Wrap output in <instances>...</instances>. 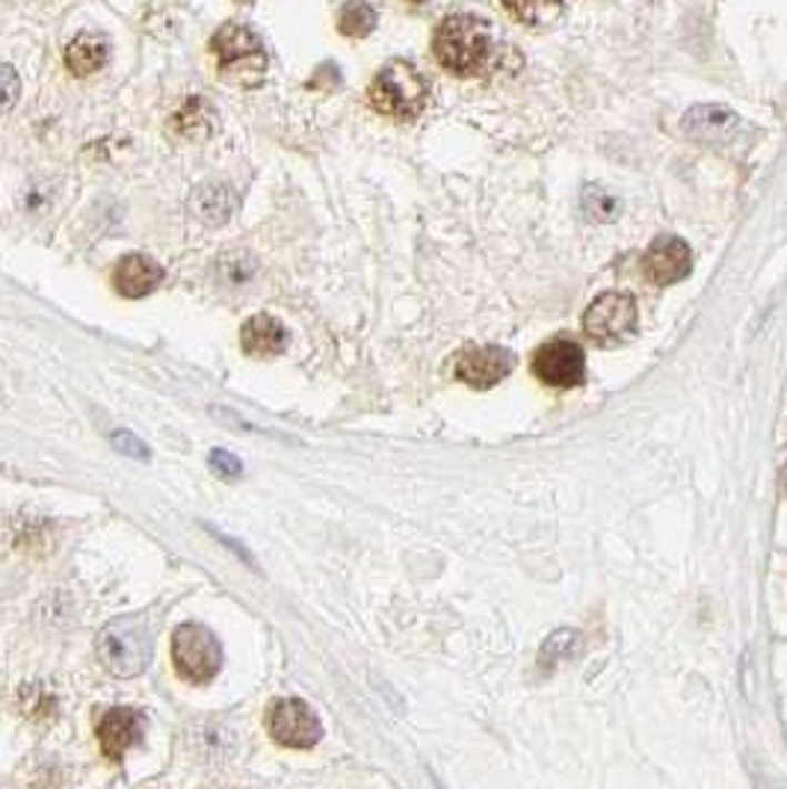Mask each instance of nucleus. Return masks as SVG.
<instances>
[{
    "instance_id": "f257e3e1",
    "label": "nucleus",
    "mask_w": 787,
    "mask_h": 789,
    "mask_svg": "<svg viewBox=\"0 0 787 789\" xmlns=\"http://www.w3.org/2000/svg\"><path fill=\"white\" fill-rule=\"evenodd\" d=\"M433 53L438 65L453 74H462V78L480 74L492 53V33L486 21L474 16L444 18L433 36Z\"/></svg>"
},
{
    "instance_id": "f03ea898",
    "label": "nucleus",
    "mask_w": 787,
    "mask_h": 789,
    "mask_svg": "<svg viewBox=\"0 0 787 789\" xmlns=\"http://www.w3.org/2000/svg\"><path fill=\"white\" fill-rule=\"evenodd\" d=\"M95 650L101 666H104L110 675H142V671L149 668L151 650H154L149 624L142 621V618H133V615L115 618V621H110L104 630L98 633Z\"/></svg>"
},
{
    "instance_id": "7ed1b4c3",
    "label": "nucleus",
    "mask_w": 787,
    "mask_h": 789,
    "mask_svg": "<svg viewBox=\"0 0 787 789\" xmlns=\"http://www.w3.org/2000/svg\"><path fill=\"white\" fill-rule=\"evenodd\" d=\"M216 57V71L225 83L234 87H258L266 74V53L258 36L243 24L220 27L211 39Z\"/></svg>"
},
{
    "instance_id": "20e7f679",
    "label": "nucleus",
    "mask_w": 787,
    "mask_h": 789,
    "mask_svg": "<svg viewBox=\"0 0 787 789\" xmlns=\"http://www.w3.org/2000/svg\"><path fill=\"white\" fill-rule=\"evenodd\" d=\"M426 80L408 62H389L371 83V104L391 119H415L426 107Z\"/></svg>"
},
{
    "instance_id": "39448f33",
    "label": "nucleus",
    "mask_w": 787,
    "mask_h": 789,
    "mask_svg": "<svg viewBox=\"0 0 787 789\" xmlns=\"http://www.w3.org/2000/svg\"><path fill=\"white\" fill-rule=\"evenodd\" d=\"M178 677L190 684H211L222 668V648L204 624H181L172 636Z\"/></svg>"
},
{
    "instance_id": "423d86ee",
    "label": "nucleus",
    "mask_w": 787,
    "mask_h": 789,
    "mask_svg": "<svg viewBox=\"0 0 787 789\" xmlns=\"http://www.w3.org/2000/svg\"><path fill=\"white\" fill-rule=\"evenodd\" d=\"M584 332L598 346H619L637 332V302L630 293H602L584 314Z\"/></svg>"
},
{
    "instance_id": "0eeeda50",
    "label": "nucleus",
    "mask_w": 787,
    "mask_h": 789,
    "mask_svg": "<svg viewBox=\"0 0 787 789\" xmlns=\"http://www.w3.org/2000/svg\"><path fill=\"white\" fill-rule=\"evenodd\" d=\"M266 725L279 746L314 748L323 739V725L317 712L300 698H282L266 712Z\"/></svg>"
},
{
    "instance_id": "6e6552de",
    "label": "nucleus",
    "mask_w": 787,
    "mask_h": 789,
    "mask_svg": "<svg viewBox=\"0 0 787 789\" xmlns=\"http://www.w3.org/2000/svg\"><path fill=\"white\" fill-rule=\"evenodd\" d=\"M533 373L539 382L551 387H577L586 376L584 350L568 337L545 343L533 358Z\"/></svg>"
},
{
    "instance_id": "1a4fd4ad",
    "label": "nucleus",
    "mask_w": 787,
    "mask_h": 789,
    "mask_svg": "<svg viewBox=\"0 0 787 789\" xmlns=\"http://www.w3.org/2000/svg\"><path fill=\"white\" fill-rule=\"evenodd\" d=\"M515 367V358L501 346H468L462 350L453 361V373L460 382H465L468 387L486 391L495 387L497 382H504Z\"/></svg>"
},
{
    "instance_id": "9d476101",
    "label": "nucleus",
    "mask_w": 787,
    "mask_h": 789,
    "mask_svg": "<svg viewBox=\"0 0 787 789\" xmlns=\"http://www.w3.org/2000/svg\"><path fill=\"white\" fill-rule=\"evenodd\" d=\"M693 270V252L682 237L675 234H664L648 246L646 257H643V272L646 279L657 287H669L675 281L687 279Z\"/></svg>"
},
{
    "instance_id": "9b49d317",
    "label": "nucleus",
    "mask_w": 787,
    "mask_h": 789,
    "mask_svg": "<svg viewBox=\"0 0 787 789\" xmlns=\"http://www.w3.org/2000/svg\"><path fill=\"white\" fill-rule=\"evenodd\" d=\"M163 284V266L149 255H124L113 272L115 293L124 299L149 296Z\"/></svg>"
},
{
    "instance_id": "f8f14e48",
    "label": "nucleus",
    "mask_w": 787,
    "mask_h": 789,
    "mask_svg": "<svg viewBox=\"0 0 787 789\" xmlns=\"http://www.w3.org/2000/svg\"><path fill=\"white\" fill-rule=\"evenodd\" d=\"M142 737L140 716L128 707H115V710L104 712V719L98 721V742L110 760H122L128 755V748H133Z\"/></svg>"
},
{
    "instance_id": "ddd939ff",
    "label": "nucleus",
    "mask_w": 787,
    "mask_h": 789,
    "mask_svg": "<svg viewBox=\"0 0 787 789\" xmlns=\"http://www.w3.org/2000/svg\"><path fill=\"white\" fill-rule=\"evenodd\" d=\"M284 343H287V332L270 314L249 316L243 328H240V346L252 358H273V355L284 350Z\"/></svg>"
},
{
    "instance_id": "4468645a",
    "label": "nucleus",
    "mask_w": 787,
    "mask_h": 789,
    "mask_svg": "<svg viewBox=\"0 0 787 789\" xmlns=\"http://www.w3.org/2000/svg\"><path fill=\"white\" fill-rule=\"evenodd\" d=\"M740 128V115L726 107H696L684 119V131L699 136L702 142H726Z\"/></svg>"
},
{
    "instance_id": "2eb2a0df",
    "label": "nucleus",
    "mask_w": 787,
    "mask_h": 789,
    "mask_svg": "<svg viewBox=\"0 0 787 789\" xmlns=\"http://www.w3.org/2000/svg\"><path fill=\"white\" fill-rule=\"evenodd\" d=\"M110 60V42L101 33L83 30L71 39L69 51H65V65L74 78H87L92 71L104 69Z\"/></svg>"
},
{
    "instance_id": "dca6fc26",
    "label": "nucleus",
    "mask_w": 787,
    "mask_h": 789,
    "mask_svg": "<svg viewBox=\"0 0 787 789\" xmlns=\"http://www.w3.org/2000/svg\"><path fill=\"white\" fill-rule=\"evenodd\" d=\"M238 208V199L225 184H204L193 195V213L204 225H222L231 220V213Z\"/></svg>"
},
{
    "instance_id": "f3484780",
    "label": "nucleus",
    "mask_w": 787,
    "mask_h": 789,
    "mask_svg": "<svg viewBox=\"0 0 787 789\" xmlns=\"http://www.w3.org/2000/svg\"><path fill=\"white\" fill-rule=\"evenodd\" d=\"M172 131L186 140H208L216 131V110L204 98H190L175 115H172Z\"/></svg>"
},
{
    "instance_id": "a211bd4d",
    "label": "nucleus",
    "mask_w": 787,
    "mask_h": 789,
    "mask_svg": "<svg viewBox=\"0 0 787 789\" xmlns=\"http://www.w3.org/2000/svg\"><path fill=\"white\" fill-rule=\"evenodd\" d=\"M373 27H376V9L367 7V3H350L337 18V30L344 36H353V39L367 36Z\"/></svg>"
},
{
    "instance_id": "6ab92c4d",
    "label": "nucleus",
    "mask_w": 787,
    "mask_h": 789,
    "mask_svg": "<svg viewBox=\"0 0 787 789\" xmlns=\"http://www.w3.org/2000/svg\"><path fill=\"white\" fill-rule=\"evenodd\" d=\"M619 199L602 190V186H586L584 190V213L593 222H613L619 216Z\"/></svg>"
},
{
    "instance_id": "aec40b11",
    "label": "nucleus",
    "mask_w": 787,
    "mask_h": 789,
    "mask_svg": "<svg viewBox=\"0 0 787 789\" xmlns=\"http://www.w3.org/2000/svg\"><path fill=\"white\" fill-rule=\"evenodd\" d=\"M575 641H577V636L575 633H568V630H559V633H554L548 641H545V648H542V666L548 668V666H554L559 657H566V654H572L575 650Z\"/></svg>"
},
{
    "instance_id": "412c9836",
    "label": "nucleus",
    "mask_w": 787,
    "mask_h": 789,
    "mask_svg": "<svg viewBox=\"0 0 787 789\" xmlns=\"http://www.w3.org/2000/svg\"><path fill=\"white\" fill-rule=\"evenodd\" d=\"M18 95H21V80L9 65H0V115L16 104Z\"/></svg>"
},
{
    "instance_id": "4be33fe9",
    "label": "nucleus",
    "mask_w": 787,
    "mask_h": 789,
    "mask_svg": "<svg viewBox=\"0 0 787 789\" xmlns=\"http://www.w3.org/2000/svg\"><path fill=\"white\" fill-rule=\"evenodd\" d=\"M208 465H211L213 474H220L222 479H238V476L243 474L240 458L231 456L229 449H213L211 456H208Z\"/></svg>"
},
{
    "instance_id": "5701e85b",
    "label": "nucleus",
    "mask_w": 787,
    "mask_h": 789,
    "mask_svg": "<svg viewBox=\"0 0 787 789\" xmlns=\"http://www.w3.org/2000/svg\"><path fill=\"white\" fill-rule=\"evenodd\" d=\"M110 441H113V447L119 449V453H124V456H131V458H149L151 453H149V447L142 444L137 435H131V432H113L110 435Z\"/></svg>"
},
{
    "instance_id": "b1692460",
    "label": "nucleus",
    "mask_w": 787,
    "mask_h": 789,
    "mask_svg": "<svg viewBox=\"0 0 787 789\" xmlns=\"http://www.w3.org/2000/svg\"><path fill=\"white\" fill-rule=\"evenodd\" d=\"M781 483H785V492H787V465H785V471H781Z\"/></svg>"
},
{
    "instance_id": "393cba45",
    "label": "nucleus",
    "mask_w": 787,
    "mask_h": 789,
    "mask_svg": "<svg viewBox=\"0 0 787 789\" xmlns=\"http://www.w3.org/2000/svg\"><path fill=\"white\" fill-rule=\"evenodd\" d=\"M758 789H776V787H773V783H767V787H764V783H761V787H758Z\"/></svg>"
}]
</instances>
